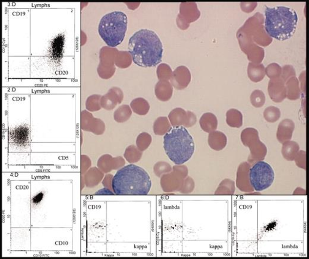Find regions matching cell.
<instances>
[{
	"label": "cell",
	"instance_id": "cell-15",
	"mask_svg": "<svg viewBox=\"0 0 309 259\" xmlns=\"http://www.w3.org/2000/svg\"><path fill=\"white\" fill-rule=\"evenodd\" d=\"M247 75L250 80L255 83L261 81L266 75L264 65L250 62L247 67Z\"/></svg>",
	"mask_w": 309,
	"mask_h": 259
},
{
	"label": "cell",
	"instance_id": "cell-18",
	"mask_svg": "<svg viewBox=\"0 0 309 259\" xmlns=\"http://www.w3.org/2000/svg\"><path fill=\"white\" fill-rule=\"evenodd\" d=\"M200 125L202 130L209 132L217 128L218 120L214 114L205 113L201 116Z\"/></svg>",
	"mask_w": 309,
	"mask_h": 259
},
{
	"label": "cell",
	"instance_id": "cell-27",
	"mask_svg": "<svg viewBox=\"0 0 309 259\" xmlns=\"http://www.w3.org/2000/svg\"><path fill=\"white\" fill-rule=\"evenodd\" d=\"M128 106H124V107L120 108L119 110L115 113V118L117 120L123 119L125 120L129 118L132 111H130Z\"/></svg>",
	"mask_w": 309,
	"mask_h": 259
},
{
	"label": "cell",
	"instance_id": "cell-13",
	"mask_svg": "<svg viewBox=\"0 0 309 259\" xmlns=\"http://www.w3.org/2000/svg\"><path fill=\"white\" fill-rule=\"evenodd\" d=\"M156 96L163 102L171 99L173 93V87L168 81H159L155 88Z\"/></svg>",
	"mask_w": 309,
	"mask_h": 259
},
{
	"label": "cell",
	"instance_id": "cell-12",
	"mask_svg": "<svg viewBox=\"0 0 309 259\" xmlns=\"http://www.w3.org/2000/svg\"><path fill=\"white\" fill-rule=\"evenodd\" d=\"M29 130L28 127L22 125L11 130L9 138L12 143L16 146H26L29 141Z\"/></svg>",
	"mask_w": 309,
	"mask_h": 259
},
{
	"label": "cell",
	"instance_id": "cell-26",
	"mask_svg": "<svg viewBox=\"0 0 309 259\" xmlns=\"http://www.w3.org/2000/svg\"><path fill=\"white\" fill-rule=\"evenodd\" d=\"M296 73L294 68L290 65H286L282 68L281 78L286 82L292 77H296Z\"/></svg>",
	"mask_w": 309,
	"mask_h": 259
},
{
	"label": "cell",
	"instance_id": "cell-9",
	"mask_svg": "<svg viewBox=\"0 0 309 259\" xmlns=\"http://www.w3.org/2000/svg\"><path fill=\"white\" fill-rule=\"evenodd\" d=\"M169 121L174 127L183 125L185 127H190L196 122L195 114L190 111H185L182 108H176L169 113Z\"/></svg>",
	"mask_w": 309,
	"mask_h": 259
},
{
	"label": "cell",
	"instance_id": "cell-19",
	"mask_svg": "<svg viewBox=\"0 0 309 259\" xmlns=\"http://www.w3.org/2000/svg\"><path fill=\"white\" fill-rule=\"evenodd\" d=\"M226 121L229 127L240 128L243 125V114L236 109H231L226 113Z\"/></svg>",
	"mask_w": 309,
	"mask_h": 259
},
{
	"label": "cell",
	"instance_id": "cell-29",
	"mask_svg": "<svg viewBox=\"0 0 309 259\" xmlns=\"http://www.w3.org/2000/svg\"><path fill=\"white\" fill-rule=\"evenodd\" d=\"M42 198H43V194H41L40 193V194L35 196V197H34V199H33V203L35 204L39 203H40L41 200H42Z\"/></svg>",
	"mask_w": 309,
	"mask_h": 259
},
{
	"label": "cell",
	"instance_id": "cell-10",
	"mask_svg": "<svg viewBox=\"0 0 309 259\" xmlns=\"http://www.w3.org/2000/svg\"><path fill=\"white\" fill-rule=\"evenodd\" d=\"M191 75L190 70L185 66H179L173 72L170 79L171 85L177 90H183L189 85Z\"/></svg>",
	"mask_w": 309,
	"mask_h": 259
},
{
	"label": "cell",
	"instance_id": "cell-4",
	"mask_svg": "<svg viewBox=\"0 0 309 259\" xmlns=\"http://www.w3.org/2000/svg\"><path fill=\"white\" fill-rule=\"evenodd\" d=\"M164 148L169 160L177 165H182L193 156L195 142L186 128L175 127L164 135Z\"/></svg>",
	"mask_w": 309,
	"mask_h": 259
},
{
	"label": "cell",
	"instance_id": "cell-8",
	"mask_svg": "<svg viewBox=\"0 0 309 259\" xmlns=\"http://www.w3.org/2000/svg\"><path fill=\"white\" fill-rule=\"evenodd\" d=\"M201 12L195 2H182L180 5V13L176 18L177 25L180 29L186 30L190 24L200 18Z\"/></svg>",
	"mask_w": 309,
	"mask_h": 259
},
{
	"label": "cell",
	"instance_id": "cell-16",
	"mask_svg": "<svg viewBox=\"0 0 309 259\" xmlns=\"http://www.w3.org/2000/svg\"><path fill=\"white\" fill-rule=\"evenodd\" d=\"M287 97L289 100H296L300 97V82L296 77L289 78L286 82Z\"/></svg>",
	"mask_w": 309,
	"mask_h": 259
},
{
	"label": "cell",
	"instance_id": "cell-17",
	"mask_svg": "<svg viewBox=\"0 0 309 259\" xmlns=\"http://www.w3.org/2000/svg\"><path fill=\"white\" fill-rule=\"evenodd\" d=\"M295 125L291 119H286L280 122L278 129V138L280 140L282 139L290 138L293 132Z\"/></svg>",
	"mask_w": 309,
	"mask_h": 259
},
{
	"label": "cell",
	"instance_id": "cell-2",
	"mask_svg": "<svg viewBox=\"0 0 309 259\" xmlns=\"http://www.w3.org/2000/svg\"><path fill=\"white\" fill-rule=\"evenodd\" d=\"M152 186L150 177L144 168L135 165L122 168L113 177L112 187L117 195H146Z\"/></svg>",
	"mask_w": 309,
	"mask_h": 259
},
{
	"label": "cell",
	"instance_id": "cell-3",
	"mask_svg": "<svg viewBox=\"0 0 309 259\" xmlns=\"http://www.w3.org/2000/svg\"><path fill=\"white\" fill-rule=\"evenodd\" d=\"M265 7L264 27L269 36L279 40L293 36L299 21L296 11L286 6Z\"/></svg>",
	"mask_w": 309,
	"mask_h": 259
},
{
	"label": "cell",
	"instance_id": "cell-6",
	"mask_svg": "<svg viewBox=\"0 0 309 259\" xmlns=\"http://www.w3.org/2000/svg\"><path fill=\"white\" fill-rule=\"evenodd\" d=\"M128 18L120 11L106 14L101 19L98 33L109 47H116L124 40L127 30Z\"/></svg>",
	"mask_w": 309,
	"mask_h": 259
},
{
	"label": "cell",
	"instance_id": "cell-25",
	"mask_svg": "<svg viewBox=\"0 0 309 259\" xmlns=\"http://www.w3.org/2000/svg\"><path fill=\"white\" fill-rule=\"evenodd\" d=\"M282 72V68L277 63H272L265 68V74L270 80L280 78Z\"/></svg>",
	"mask_w": 309,
	"mask_h": 259
},
{
	"label": "cell",
	"instance_id": "cell-21",
	"mask_svg": "<svg viewBox=\"0 0 309 259\" xmlns=\"http://www.w3.org/2000/svg\"><path fill=\"white\" fill-rule=\"evenodd\" d=\"M171 125L166 117H160L154 122V130L157 134L163 135L170 130Z\"/></svg>",
	"mask_w": 309,
	"mask_h": 259
},
{
	"label": "cell",
	"instance_id": "cell-22",
	"mask_svg": "<svg viewBox=\"0 0 309 259\" xmlns=\"http://www.w3.org/2000/svg\"><path fill=\"white\" fill-rule=\"evenodd\" d=\"M264 116L266 121L268 122H275L281 117V111L275 106H270L265 109L264 112Z\"/></svg>",
	"mask_w": 309,
	"mask_h": 259
},
{
	"label": "cell",
	"instance_id": "cell-1",
	"mask_svg": "<svg viewBox=\"0 0 309 259\" xmlns=\"http://www.w3.org/2000/svg\"><path fill=\"white\" fill-rule=\"evenodd\" d=\"M128 51L135 64L147 68L157 66L160 63L164 48L160 38L155 32L141 29L130 38Z\"/></svg>",
	"mask_w": 309,
	"mask_h": 259
},
{
	"label": "cell",
	"instance_id": "cell-11",
	"mask_svg": "<svg viewBox=\"0 0 309 259\" xmlns=\"http://www.w3.org/2000/svg\"><path fill=\"white\" fill-rule=\"evenodd\" d=\"M268 91L270 99L275 103H281L287 97L286 83L280 77L270 80Z\"/></svg>",
	"mask_w": 309,
	"mask_h": 259
},
{
	"label": "cell",
	"instance_id": "cell-23",
	"mask_svg": "<svg viewBox=\"0 0 309 259\" xmlns=\"http://www.w3.org/2000/svg\"><path fill=\"white\" fill-rule=\"evenodd\" d=\"M251 105L256 108H262L266 102V97L264 92L260 90H256L251 92L250 95Z\"/></svg>",
	"mask_w": 309,
	"mask_h": 259
},
{
	"label": "cell",
	"instance_id": "cell-14",
	"mask_svg": "<svg viewBox=\"0 0 309 259\" xmlns=\"http://www.w3.org/2000/svg\"><path fill=\"white\" fill-rule=\"evenodd\" d=\"M65 45V37L59 35L52 40L50 48V55L55 60H60L63 56Z\"/></svg>",
	"mask_w": 309,
	"mask_h": 259
},
{
	"label": "cell",
	"instance_id": "cell-20",
	"mask_svg": "<svg viewBox=\"0 0 309 259\" xmlns=\"http://www.w3.org/2000/svg\"><path fill=\"white\" fill-rule=\"evenodd\" d=\"M132 106L134 111L141 115H145L150 109L148 102L143 98H138L133 101Z\"/></svg>",
	"mask_w": 309,
	"mask_h": 259
},
{
	"label": "cell",
	"instance_id": "cell-28",
	"mask_svg": "<svg viewBox=\"0 0 309 259\" xmlns=\"http://www.w3.org/2000/svg\"><path fill=\"white\" fill-rule=\"evenodd\" d=\"M257 5H258V3H257L256 2H241V3H240L242 10L244 11V12L246 13H250L252 12V11L256 7Z\"/></svg>",
	"mask_w": 309,
	"mask_h": 259
},
{
	"label": "cell",
	"instance_id": "cell-24",
	"mask_svg": "<svg viewBox=\"0 0 309 259\" xmlns=\"http://www.w3.org/2000/svg\"><path fill=\"white\" fill-rule=\"evenodd\" d=\"M157 76L160 81H168L170 80L173 72L170 67L166 64H161L158 67Z\"/></svg>",
	"mask_w": 309,
	"mask_h": 259
},
{
	"label": "cell",
	"instance_id": "cell-7",
	"mask_svg": "<svg viewBox=\"0 0 309 259\" xmlns=\"http://www.w3.org/2000/svg\"><path fill=\"white\" fill-rule=\"evenodd\" d=\"M248 177L253 189L261 192L271 186L275 180V173L268 163L259 161L250 168Z\"/></svg>",
	"mask_w": 309,
	"mask_h": 259
},
{
	"label": "cell",
	"instance_id": "cell-5",
	"mask_svg": "<svg viewBox=\"0 0 309 259\" xmlns=\"http://www.w3.org/2000/svg\"><path fill=\"white\" fill-rule=\"evenodd\" d=\"M264 16L261 13L248 18L242 27L238 30L237 37L241 50L249 55L259 45L267 46L272 42V38L265 31Z\"/></svg>",
	"mask_w": 309,
	"mask_h": 259
}]
</instances>
